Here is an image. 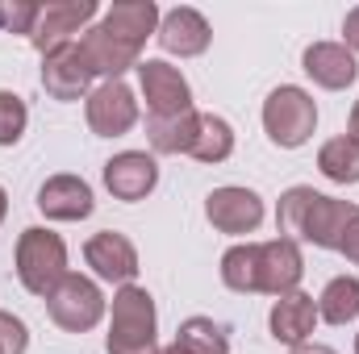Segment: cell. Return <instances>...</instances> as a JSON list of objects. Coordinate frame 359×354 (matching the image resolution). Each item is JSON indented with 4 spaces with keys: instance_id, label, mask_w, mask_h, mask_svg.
<instances>
[{
    "instance_id": "21",
    "label": "cell",
    "mask_w": 359,
    "mask_h": 354,
    "mask_svg": "<svg viewBox=\"0 0 359 354\" xmlns=\"http://www.w3.org/2000/svg\"><path fill=\"white\" fill-rule=\"evenodd\" d=\"M355 317H359V279L355 275H334L318 296V321L351 325Z\"/></svg>"
},
{
    "instance_id": "33",
    "label": "cell",
    "mask_w": 359,
    "mask_h": 354,
    "mask_svg": "<svg viewBox=\"0 0 359 354\" xmlns=\"http://www.w3.org/2000/svg\"><path fill=\"white\" fill-rule=\"evenodd\" d=\"M155 354H188V351H184L180 342H168V346H159V351H155Z\"/></svg>"
},
{
    "instance_id": "7",
    "label": "cell",
    "mask_w": 359,
    "mask_h": 354,
    "mask_svg": "<svg viewBox=\"0 0 359 354\" xmlns=\"http://www.w3.org/2000/svg\"><path fill=\"white\" fill-rule=\"evenodd\" d=\"M268 208H264V196L255 187H238V183H226V187H213L205 196V221L217 229V234H230V238H243V234H255L264 225Z\"/></svg>"
},
{
    "instance_id": "25",
    "label": "cell",
    "mask_w": 359,
    "mask_h": 354,
    "mask_svg": "<svg viewBox=\"0 0 359 354\" xmlns=\"http://www.w3.org/2000/svg\"><path fill=\"white\" fill-rule=\"evenodd\" d=\"M318 171L330 179V183H343V187H347V183H359V142L347 138V134L322 142V150H318Z\"/></svg>"
},
{
    "instance_id": "34",
    "label": "cell",
    "mask_w": 359,
    "mask_h": 354,
    "mask_svg": "<svg viewBox=\"0 0 359 354\" xmlns=\"http://www.w3.org/2000/svg\"><path fill=\"white\" fill-rule=\"evenodd\" d=\"M4 217H8V192L0 187V225H4Z\"/></svg>"
},
{
    "instance_id": "35",
    "label": "cell",
    "mask_w": 359,
    "mask_h": 354,
    "mask_svg": "<svg viewBox=\"0 0 359 354\" xmlns=\"http://www.w3.org/2000/svg\"><path fill=\"white\" fill-rule=\"evenodd\" d=\"M355 354H359V334H355Z\"/></svg>"
},
{
    "instance_id": "10",
    "label": "cell",
    "mask_w": 359,
    "mask_h": 354,
    "mask_svg": "<svg viewBox=\"0 0 359 354\" xmlns=\"http://www.w3.org/2000/svg\"><path fill=\"white\" fill-rule=\"evenodd\" d=\"M84 263L92 267L96 279H104L113 288H126L138 275V250H134V242L126 234L100 229V234H92L88 242H84Z\"/></svg>"
},
{
    "instance_id": "9",
    "label": "cell",
    "mask_w": 359,
    "mask_h": 354,
    "mask_svg": "<svg viewBox=\"0 0 359 354\" xmlns=\"http://www.w3.org/2000/svg\"><path fill=\"white\" fill-rule=\"evenodd\" d=\"M138 88L151 108V117H180L192 113V88L184 80V71L172 67L168 59H147L138 63Z\"/></svg>"
},
{
    "instance_id": "18",
    "label": "cell",
    "mask_w": 359,
    "mask_h": 354,
    "mask_svg": "<svg viewBox=\"0 0 359 354\" xmlns=\"http://www.w3.org/2000/svg\"><path fill=\"white\" fill-rule=\"evenodd\" d=\"M268 330L284 346H305L313 338V330H318V300L305 296L301 288L288 292V296H276V304L268 313Z\"/></svg>"
},
{
    "instance_id": "22",
    "label": "cell",
    "mask_w": 359,
    "mask_h": 354,
    "mask_svg": "<svg viewBox=\"0 0 359 354\" xmlns=\"http://www.w3.org/2000/svg\"><path fill=\"white\" fill-rule=\"evenodd\" d=\"M196 163H226L234 155V125L217 113H201V129H196V142L188 150Z\"/></svg>"
},
{
    "instance_id": "17",
    "label": "cell",
    "mask_w": 359,
    "mask_h": 354,
    "mask_svg": "<svg viewBox=\"0 0 359 354\" xmlns=\"http://www.w3.org/2000/svg\"><path fill=\"white\" fill-rule=\"evenodd\" d=\"M301 71H305L318 88L343 92V88L355 84L359 63L343 42H313V46H305V55H301Z\"/></svg>"
},
{
    "instance_id": "30",
    "label": "cell",
    "mask_w": 359,
    "mask_h": 354,
    "mask_svg": "<svg viewBox=\"0 0 359 354\" xmlns=\"http://www.w3.org/2000/svg\"><path fill=\"white\" fill-rule=\"evenodd\" d=\"M343 46H347L351 55H359V4L343 17Z\"/></svg>"
},
{
    "instance_id": "32",
    "label": "cell",
    "mask_w": 359,
    "mask_h": 354,
    "mask_svg": "<svg viewBox=\"0 0 359 354\" xmlns=\"http://www.w3.org/2000/svg\"><path fill=\"white\" fill-rule=\"evenodd\" d=\"M347 138L359 142V100H355V108H351V117H347Z\"/></svg>"
},
{
    "instance_id": "15",
    "label": "cell",
    "mask_w": 359,
    "mask_h": 354,
    "mask_svg": "<svg viewBox=\"0 0 359 354\" xmlns=\"http://www.w3.org/2000/svg\"><path fill=\"white\" fill-rule=\"evenodd\" d=\"M305 275V255L292 238H271L259 242V292L264 296H288L297 292Z\"/></svg>"
},
{
    "instance_id": "8",
    "label": "cell",
    "mask_w": 359,
    "mask_h": 354,
    "mask_svg": "<svg viewBox=\"0 0 359 354\" xmlns=\"http://www.w3.org/2000/svg\"><path fill=\"white\" fill-rule=\"evenodd\" d=\"M84 113H88V129L96 138H121L138 125V96L130 92L126 80H109L88 92Z\"/></svg>"
},
{
    "instance_id": "4",
    "label": "cell",
    "mask_w": 359,
    "mask_h": 354,
    "mask_svg": "<svg viewBox=\"0 0 359 354\" xmlns=\"http://www.w3.org/2000/svg\"><path fill=\"white\" fill-rule=\"evenodd\" d=\"M264 129H268L271 146L280 150H301L313 129H318V104L313 96L297 84H280L264 100Z\"/></svg>"
},
{
    "instance_id": "14",
    "label": "cell",
    "mask_w": 359,
    "mask_h": 354,
    "mask_svg": "<svg viewBox=\"0 0 359 354\" xmlns=\"http://www.w3.org/2000/svg\"><path fill=\"white\" fill-rule=\"evenodd\" d=\"M155 38H159V46H163L168 55H176V59H196V55L209 50L213 29H209V21H205L201 8L180 4V8H168V13H163Z\"/></svg>"
},
{
    "instance_id": "2",
    "label": "cell",
    "mask_w": 359,
    "mask_h": 354,
    "mask_svg": "<svg viewBox=\"0 0 359 354\" xmlns=\"http://www.w3.org/2000/svg\"><path fill=\"white\" fill-rule=\"evenodd\" d=\"M109 354H155L159 351V313L155 296L138 283L117 288L113 313H109V334H104Z\"/></svg>"
},
{
    "instance_id": "11",
    "label": "cell",
    "mask_w": 359,
    "mask_h": 354,
    "mask_svg": "<svg viewBox=\"0 0 359 354\" xmlns=\"http://www.w3.org/2000/svg\"><path fill=\"white\" fill-rule=\"evenodd\" d=\"M104 187L113 192V200L138 204L159 187V163L147 150H121L104 163Z\"/></svg>"
},
{
    "instance_id": "20",
    "label": "cell",
    "mask_w": 359,
    "mask_h": 354,
    "mask_svg": "<svg viewBox=\"0 0 359 354\" xmlns=\"http://www.w3.org/2000/svg\"><path fill=\"white\" fill-rule=\"evenodd\" d=\"M201 129V113H180V117H147V142L155 155H188Z\"/></svg>"
},
{
    "instance_id": "23",
    "label": "cell",
    "mask_w": 359,
    "mask_h": 354,
    "mask_svg": "<svg viewBox=\"0 0 359 354\" xmlns=\"http://www.w3.org/2000/svg\"><path fill=\"white\" fill-rule=\"evenodd\" d=\"M176 342L188 354H230V325L213 317H184Z\"/></svg>"
},
{
    "instance_id": "12",
    "label": "cell",
    "mask_w": 359,
    "mask_h": 354,
    "mask_svg": "<svg viewBox=\"0 0 359 354\" xmlns=\"http://www.w3.org/2000/svg\"><path fill=\"white\" fill-rule=\"evenodd\" d=\"M80 55L88 59L92 76H96L100 84L121 80L130 67L138 71V63H142V46H134V42H126V38L109 34L104 25H92L88 34L80 38Z\"/></svg>"
},
{
    "instance_id": "6",
    "label": "cell",
    "mask_w": 359,
    "mask_h": 354,
    "mask_svg": "<svg viewBox=\"0 0 359 354\" xmlns=\"http://www.w3.org/2000/svg\"><path fill=\"white\" fill-rule=\"evenodd\" d=\"M92 17H96V0H46L38 8L29 46L42 59L55 55V50H63V46H76L92 29Z\"/></svg>"
},
{
    "instance_id": "26",
    "label": "cell",
    "mask_w": 359,
    "mask_h": 354,
    "mask_svg": "<svg viewBox=\"0 0 359 354\" xmlns=\"http://www.w3.org/2000/svg\"><path fill=\"white\" fill-rule=\"evenodd\" d=\"M25 125H29V108L17 92L0 88V146H17L25 138Z\"/></svg>"
},
{
    "instance_id": "13",
    "label": "cell",
    "mask_w": 359,
    "mask_h": 354,
    "mask_svg": "<svg viewBox=\"0 0 359 354\" xmlns=\"http://www.w3.org/2000/svg\"><path fill=\"white\" fill-rule=\"evenodd\" d=\"M92 67L88 59L80 55V42L76 46H63V50H55V55H46L42 59V88L50 100H63V104H72V100H88L92 92Z\"/></svg>"
},
{
    "instance_id": "1",
    "label": "cell",
    "mask_w": 359,
    "mask_h": 354,
    "mask_svg": "<svg viewBox=\"0 0 359 354\" xmlns=\"http://www.w3.org/2000/svg\"><path fill=\"white\" fill-rule=\"evenodd\" d=\"M355 208L359 204H351V200L326 196V192H318L309 183H297L276 204V234L292 238L297 246L309 242L318 250H334L339 255V242H343L347 221L355 217Z\"/></svg>"
},
{
    "instance_id": "31",
    "label": "cell",
    "mask_w": 359,
    "mask_h": 354,
    "mask_svg": "<svg viewBox=\"0 0 359 354\" xmlns=\"http://www.w3.org/2000/svg\"><path fill=\"white\" fill-rule=\"evenodd\" d=\"M288 354H339V351H330V346H322V342H305V346H292Z\"/></svg>"
},
{
    "instance_id": "19",
    "label": "cell",
    "mask_w": 359,
    "mask_h": 354,
    "mask_svg": "<svg viewBox=\"0 0 359 354\" xmlns=\"http://www.w3.org/2000/svg\"><path fill=\"white\" fill-rule=\"evenodd\" d=\"M159 21H163V13H159L155 0H117L100 17V25L109 34H117V38H126L134 46H147V38L159 34Z\"/></svg>"
},
{
    "instance_id": "28",
    "label": "cell",
    "mask_w": 359,
    "mask_h": 354,
    "mask_svg": "<svg viewBox=\"0 0 359 354\" xmlns=\"http://www.w3.org/2000/svg\"><path fill=\"white\" fill-rule=\"evenodd\" d=\"M29 351V330L21 317L0 313V354H25Z\"/></svg>"
},
{
    "instance_id": "24",
    "label": "cell",
    "mask_w": 359,
    "mask_h": 354,
    "mask_svg": "<svg viewBox=\"0 0 359 354\" xmlns=\"http://www.w3.org/2000/svg\"><path fill=\"white\" fill-rule=\"evenodd\" d=\"M222 283L243 296L259 292V242H238L222 255Z\"/></svg>"
},
{
    "instance_id": "5",
    "label": "cell",
    "mask_w": 359,
    "mask_h": 354,
    "mask_svg": "<svg viewBox=\"0 0 359 354\" xmlns=\"http://www.w3.org/2000/svg\"><path fill=\"white\" fill-rule=\"evenodd\" d=\"M46 313H50V321H55L59 330H67V334H88V330L100 325V317H104V292H100L96 279L67 271L63 283L46 296Z\"/></svg>"
},
{
    "instance_id": "16",
    "label": "cell",
    "mask_w": 359,
    "mask_h": 354,
    "mask_svg": "<svg viewBox=\"0 0 359 354\" xmlns=\"http://www.w3.org/2000/svg\"><path fill=\"white\" fill-rule=\"evenodd\" d=\"M92 208H96V200H92L88 179L72 176V171L50 176L38 187V213L46 221H84V217H92Z\"/></svg>"
},
{
    "instance_id": "29",
    "label": "cell",
    "mask_w": 359,
    "mask_h": 354,
    "mask_svg": "<svg viewBox=\"0 0 359 354\" xmlns=\"http://www.w3.org/2000/svg\"><path fill=\"white\" fill-rule=\"evenodd\" d=\"M339 255H343L347 263L359 267V208H355V217L347 221V234H343V242H339Z\"/></svg>"
},
{
    "instance_id": "3",
    "label": "cell",
    "mask_w": 359,
    "mask_h": 354,
    "mask_svg": "<svg viewBox=\"0 0 359 354\" xmlns=\"http://www.w3.org/2000/svg\"><path fill=\"white\" fill-rule=\"evenodd\" d=\"M13 263H17L21 288H25L29 296H42V300H46V296L63 283V275H67V242H63L55 229L29 225V229H21V238H17Z\"/></svg>"
},
{
    "instance_id": "27",
    "label": "cell",
    "mask_w": 359,
    "mask_h": 354,
    "mask_svg": "<svg viewBox=\"0 0 359 354\" xmlns=\"http://www.w3.org/2000/svg\"><path fill=\"white\" fill-rule=\"evenodd\" d=\"M38 8L42 4H34V0H8V4H0V29L4 34H34V21H38Z\"/></svg>"
}]
</instances>
